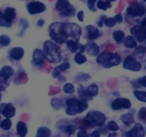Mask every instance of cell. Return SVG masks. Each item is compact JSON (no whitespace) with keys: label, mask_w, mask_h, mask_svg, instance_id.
<instances>
[{"label":"cell","mask_w":146,"mask_h":137,"mask_svg":"<svg viewBox=\"0 0 146 137\" xmlns=\"http://www.w3.org/2000/svg\"><path fill=\"white\" fill-rule=\"evenodd\" d=\"M116 20L115 18H106L105 20V22H104V23H105V24L107 26H108V27H113V26L115 25L116 24Z\"/></svg>","instance_id":"39"},{"label":"cell","mask_w":146,"mask_h":137,"mask_svg":"<svg viewBox=\"0 0 146 137\" xmlns=\"http://www.w3.org/2000/svg\"><path fill=\"white\" fill-rule=\"evenodd\" d=\"M60 129L61 131H62L63 132L66 133L68 135H71V134H74L76 130V126L75 125H72V124H62L61 127H60Z\"/></svg>","instance_id":"24"},{"label":"cell","mask_w":146,"mask_h":137,"mask_svg":"<svg viewBox=\"0 0 146 137\" xmlns=\"http://www.w3.org/2000/svg\"><path fill=\"white\" fill-rule=\"evenodd\" d=\"M108 129H110V131H117L120 129L118 125L116 124V122H115L114 121H110L108 124Z\"/></svg>","instance_id":"38"},{"label":"cell","mask_w":146,"mask_h":137,"mask_svg":"<svg viewBox=\"0 0 146 137\" xmlns=\"http://www.w3.org/2000/svg\"><path fill=\"white\" fill-rule=\"evenodd\" d=\"M116 134H110L109 136H115Z\"/></svg>","instance_id":"48"},{"label":"cell","mask_w":146,"mask_h":137,"mask_svg":"<svg viewBox=\"0 0 146 137\" xmlns=\"http://www.w3.org/2000/svg\"><path fill=\"white\" fill-rule=\"evenodd\" d=\"M138 117L142 121L146 123V107H142L138 112Z\"/></svg>","instance_id":"37"},{"label":"cell","mask_w":146,"mask_h":137,"mask_svg":"<svg viewBox=\"0 0 146 137\" xmlns=\"http://www.w3.org/2000/svg\"><path fill=\"white\" fill-rule=\"evenodd\" d=\"M131 101L125 98H117L112 102L111 107L113 110H120L121 109H130L131 107Z\"/></svg>","instance_id":"10"},{"label":"cell","mask_w":146,"mask_h":137,"mask_svg":"<svg viewBox=\"0 0 146 137\" xmlns=\"http://www.w3.org/2000/svg\"><path fill=\"white\" fill-rule=\"evenodd\" d=\"M17 131L18 135L21 137H25L27 134V127L25 123L23 121H19L17 124Z\"/></svg>","instance_id":"22"},{"label":"cell","mask_w":146,"mask_h":137,"mask_svg":"<svg viewBox=\"0 0 146 137\" xmlns=\"http://www.w3.org/2000/svg\"><path fill=\"white\" fill-rule=\"evenodd\" d=\"M12 121L10 120V118H7L5 119L2 120L1 124H0V127L1 128H2L3 130H9L10 129L11 127H12Z\"/></svg>","instance_id":"30"},{"label":"cell","mask_w":146,"mask_h":137,"mask_svg":"<svg viewBox=\"0 0 146 137\" xmlns=\"http://www.w3.org/2000/svg\"><path fill=\"white\" fill-rule=\"evenodd\" d=\"M113 38L117 42H121L122 40L124 39L125 37V33L123 32V31L120 30H117L115 32H113Z\"/></svg>","instance_id":"31"},{"label":"cell","mask_w":146,"mask_h":137,"mask_svg":"<svg viewBox=\"0 0 146 137\" xmlns=\"http://www.w3.org/2000/svg\"><path fill=\"white\" fill-rule=\"evenodd\" d=\"M87 31H88V38L90 40H96L97 38L100 37V33L98 29H97L95 26L92 25H89L86 27Z\"/></svg>","instance_id":"17"},{"label":"cell","mask_w":146,"mask_h":137,"mask_svg":"<svg viewBox=\"0 0 146 137\" xmlns=\"http://www.w3.org/2000/svg\"><path fill=\"white\" fill-rule=\"evenodd\" d=\"M120 119H121V121H123V124L125 126H130L135 121L133 115L132 114H130V113L123 114V115L121 116Z\"/></svg>","instance_id":"23"},{"label":"cell","mask_w":146,"mask_h":137,"mask_svg":"<svg viewBox=\"0 0 146 137\" xmlns=\"http://www.w3.org/2000/svg\"><path fill=\"white\" fill-rule=\"evenodd\" d=\"M121 57L119 54L108 51L101 53L97 58V62L105 68H110L119 65Z\"/></svg>","instance_id":"4"},{"label":"cell","mask_w":146,"mask_h":137,"mask_svg":"<svg viewBox=\"0 0 146 137\" xmlns=\"http://www.w3.org/2000/svg\"><path fill=\"white\" fill-rule=\"evenodd\" d=\"M12 26V24L9 23L7 20L6 19V18L5 17V15L4 13H2V12L0 10V26H4V27H10Z\"/></svg>","instance_id":"32"},{"label":"cell","mask_w":146,"mask_h":137,"mask_svg":"<svg viewBox=\"0 0 146 137\" xmlns=\"http://www.w3.org/2000/svg\"><path fill=\"white\" fill-rule=\"evenodd\" d=\"M98 0H88V9L92 11V12H95L96 11V9L95 7V2H97Z\"/></svg>","instance_id":"41"},{"label":"cell","mask_w":146,"mask_h":137,"mask_svg":"<svg viewBox=\"0 0 146 137\" xmlns=\"http://www.w3.org/2000/svg\"><path fill=\"white\" fill-rule=\"evenodd\" d=\"M82 121L85 127L100 126L105 124L106 117L105 114L100 111H90Z\"/></svg>","instance_id":"5"},{"label":"cell","mask_w":146,"mask_h":137,"mask_svg":"<svg viewBox=\"0 0 146 137\" xmlns=\"http://www.w3.org/2000/svg\"><path fill=\"white\" fill-rule=\"evenodd\" d=\"M145 69H146V66H145Z\"/></svg>","instance_id":"53"},{"label":"cell","mask_w":146,"mask_h":137,"mask_svg":"<svg viewBox=\"0 0 146 137\" xmlns=\"http://www.w3.org/2000/svg\"><path fill=\"white\" fill-rule=\"evenodd\" d=\"M49 32L52 40L59 44H63L68 39L78 41L81 35V27L75 23L55 22L50 26Z\"/></svg>","instance_id":"1"},{"label":"cell","mask_w":146,"mask_h":137,"mask_svg":"<svg viewBox=\"0 0 146 137\" xmlns=\"http://www.w3.org/2000/svg\"><path fill=\"white\" fill-rule=\"evenodd\" d=\"M97 7H98V9H102V10L105 11L108 9L112 7L111 2H110L109 0H106V1H102V0H99L98 2H97Z\"/></svg>","instance_id":"28"},{"label":"cell","mask_w":146,"mask_h":137,"mask_svg":"<svg viewBox=\"0 0 146 137\" xmlns=\"http://www.w3.org/2000/svg\"><path fill=\"white\" fill-rule=\"evenodd\" d=\"M115 19L116 22H118V23H121L123 22V16H122V14L120 13L117 14L115 16Z\"/></svg>","instance_id":"43"},{"label":"cell","mask_w":146,"mask_h":137,"mask_svg":"<svg viewBox=\"0 0 146 137\" xmlns=\"http://www.w3.org/2000/svg\"><path fill=\"white\" fill-rule=\"evenodd\" d=\"M55 8L59 11L60 15L64 16H73L76 13L75 7L70 3L69 0H58Z\"/></svg>","instance_id":"6"},{"label":"cell","mask_w":146,"mask_h":137,"mask_svg":"<svg viewBox=\"0 0 146 137\" xmlns=\"http://www.w3.org/2000/svg\"><path fill=\"white\" fill-rule=\"evenodd\" d=\"M4 15H5V17L6 18L7 20L9 22V23L12 24V21L15 19L16 17V11L14 8L12 7H8L5 9V13H4Z\"/></svg>","instance_id":"21"},{"label":"cell","mask_w":146,"mask_h":137,"mask_svg":"<svg viewBox=\"0 0 146 137\" xmlns=\"http://www.w3.org/2000/svg\"><path fill=\"white\" fill-rule=\"evenodd\" d=\"M123 68L127 70L138 72L141 69V64L140 62L136 61L135 59L128 56L125 59L124 63H123Z\"/></svg>","instance_id":"9"},{"label":"cell","mask_w":146,"mask_h":137,"mask_svg":"<svg viewBox=\"0 0 146 137\" xmlns=\"http://www.w3.org/2000/svg\"><path fill=\"white\" fill-rule=\"evenodd\" d=\"M11 43V39L8 36L2 34L0 36V46L1 47H7Z\"/></svg>","instance_id":"34"},{"label":"cell","mask_w":146,"mask_h":137,"mask_svg":"<svg viewBox=\"0 0 146 137\" xmlns=\"http://www.w3.org/2000/svg\"><path fill=\"white\" fill-rule=\"evenodd\" d=\"M1 99H2V94L0 93V101H1Z\"/></svg>","instance_id":"49"},{"label":"cell","mask_w":146,"mask_h":137,"mask_svg":"<svg viewBox=\"0 0 146 137\" xmlns=\"http://www.w3.org/2000/svg\"><path fill=\"white\" fill-rule=\"evenodd\" d=\"M15 73L12 67L9 66H5L0 69V76L5 80L7 81Z\"/></svg>","instance_id":"16"},{"label":"cell","mask_w":146,"mask_h":137,"mask_svg":"<svg viewBox=\"0 0 146 137\" xmlns=\"http://www.w3.org/2000/svg\"><path fill=\"white\" fill-rule=\"evenodd\" d=\"M85 51L89 55L97 56L99 53V47L93 42H89L85 45Z\"/></svg>","instance_id":"18"},{"label":"cell","mask_w":146,"mask_h":137,"mask_svg":"<svg viewBox=\"0 0 146 137\" xmlns=\"http://www.w3.org/2000/svg\"><path fill=\"white\" fill-rule=\"evenodd\" d=\"M78 94H79V96L82 99H85L86 100H91V99H92V96H91L88 94L87 89H85L82 85H80V87L78 88Z\"/></svg>","instance_id":"27"},{"label":"cell","mask_w":146,"mask_h":137,"mask_svg":"<svg viewBox=\"0 0 146 137\" xmlns=\"http://www.w3.org/2000/svg\"><path fill=\"white\" fill-rule=\"evenodd\" d=\"M0 120H1V117H0Z\"/></svg>","instance_id":"52"},{"label":"cell","mask_w":146,"mask_h":137,"mask_svg":"<svg viewBox=\"0 0 146 137\" xmlns=\"http://www.w3.org/2000/svg\"><path fill=\"white\" fill-rule=\"evenodd\" d=\"M44 53L43 51L36 49L33 53V62L36 66H41L44 62Z\"/></svg>","instance_id":"15"},{"label":"cell","mask_w":146,"mask_h":137,"mask_svg":"<svg viewBox=\"0 0 146 137\" xmlns=\"http://www.w3.org/2000/svg\"><path fill=\"white\" fill-rule=\"evenodd\" d=\"M143 1H144V2H146V0H143Z\"/></svg>","instance_id":"51"},{"label":"cell","mask_w":146,"mask_h":137,"mask_svg":"<svg viewBox=\"0 0 146 137\" xmlns=\"http://www.w3.org/2000/svg\"><path fill=\"white\" fill-rule=\"evenodd\" d=\"M87 136V133L86 131H84V130H82V131H79L78 134V136L79 137H83V136Z\"/></svg>","instance_id":"45"},{"label":"cell","mask_w":146,"mask_h":137,"mask_svg":"<svg viewBox=\"0 0 146 137\" xmlns=\"http://www.w3.org/2000/svg\"><path fill=\"white\" fill-rule=\"evenodd\" d=\"M10 56L13 59L20 60L24 56V49L21 47H15L11 51Z\"/></svg>","instance_id":"20"},{"label":"cell","mask_w":146,"mask_h":137,"mask_svg":"<svg viewBox=\"0 0 146 137\" xmlns=\"http://www.w3.org/2000/svg\"><path fill=\"white\" fill-rule=\"evenodd\" d=\"M87 58L84 55H82V53L79 52L75 55V61L78 64H82L86 62Z\"/></svg>","instance_id":"35"},{"label":"cell","mask_w":146,"mask_h":137,"mask_svg":"<svg viewBox=\"0 0 146 137\" xmlns=\"http://www.w3.org/2000/svg\"><path fill=\"white\" fill-rule=\"evenodd\" d=\"M66 113L70 116L83 112L88 109V104L85 99H68L66 100Z\"/></svg>","instance_id":"2"},{"label":"cell","mask_w":146,"mask_h":137,"mask_svg":"<svg viewBox=\"0 0 146 137\" xmlns=\"http://www.w3.org/2000/svg\"><path fill=\"white\" fill-rule=\"evenodd\" d=\"M100 136V132L98 131H93V132L92 133V134H90L89 135V136H95V137H99Z\"/></svg>","instance_id":"46"},{"label":"cell","mask_w":146,"mask_h":137,"mask_svg":"<svg viewBox=\"0 0 146 137\" xmlns=\"http://www.w3.org/2000/svg\"><path fill=\"white\" fill-rule=\"evenodd\" d=\"M135 96L139 101L143 102H146V92H140V91H134L133 92Z\"/></svg>","instance_id":"33"},{"label":"cell","mask_w":146,"mask_h":137,"mask_svg":"<svg viewBox=\"0 0 146 137\" xmlns=\"http://www.w3.org/2000/svg\"><path fill=\"white\" fill-rule=\"evenodd\" d=\"M136 83V87H138V86H143V87H146V76H143V77L140 78V79H137Z\"/></svg>","instance_id":"40"},{"label":"cell","mask_w":146,"mask_h":137,"mask_svg":"<svg viewBox=\"0 0 146 137\" xmlns=\"http://www.w3.org/2000/svg\"><path fill=\"white\" fill-rule=\"evenodd\" d=\"M63 91H64L66 94H72L73 92H75V87H74L73 84H72L67 83L64 86Z\"/></svg>","instance_id":"36"},{"label":"cell","mask_w":146,"mask_h":137,"mask_svg":"<svg viewBox=\"0 0 146 137\" xmlns=\"http://www.w3.org/2000/svg\"><path fill=\"white\" fill-rule=\"evenodd\" d=\"M70 65L68 62H64V63H62V64H60V65L57 66V67H55V68H54V71H53V72H52L53 78L58 77L62 72H63L64 71L68 69V68H70Z\"/></svg>","instance_id":"19"},{"label":"cell","mask_w":146,"mask_h":137,"mask_svg":"<svg viewBox=\"0 0 146 137\" xmlns=\"http://www.w3.org/2000/svg\"><path fill=\"white\" fill-rule=\"evenodd\" d=\"M87 91H88V94L90 95L91 96H96L98 94V86L96 84L93 83L92 84L90 85L88 88H87Z\"/></svg>","instance_id":"29"},{"label":"cell","mask_w":146,"mask_h":137,"mask_svg":"<svg viewBox=\"0 0 146 137\" xmlns=\"http://www.w3.org/2000/svg\"><path fill=\"white\" fill-rule=\"evenodd\" d=\"M0 113H2L6 118H12L15 117L16 109L11 103L0 104Z\"/></svg>","instance_id":"12"},{"label":"cell","mask_w":146,"mask_h":137,"mask_svg":"<svg viewBox=\"0 0 146 137\" xmlns=\"http://www.w3.org/2000/svg\"><path fill=\"white\" fill-rule=\"evenodd\" d=\"M125 46L127 48H135L137 47V41H136L134 37H131V36H128L125 40Z\"/></svg>","instance_id":"26"},{"label":"cell","mask_w":146,"mask_h":137,"mask_svg":"<svg viewBox=\"0 0 146 137\" xmlns=\"http://www.w3.org/2000/svg\"><path fill=\"white\" fill-rule=\"evenodd\" d=\"M67 43V46L68 47L69 49L71 51V52L75 53L78 50H79L81 53L84 52L85 50V46L81 45L79 44L78 41H75V40H67L66 41Z\"/></svg>","instance_id":"14"},{"label":"cell","mask_w":146,"mask_h":137,"mask_svg":"<svg viewBox=\"0 0 146 137\" xmlns=\"http://www.w3.org/2000/svg\"><path fill=\"white\" fill-rule=\"evenodd\" d=\"M44 59L50 63H59L61 61V50L58 46L50 41H46L43 47Z\"/></svg>","instance_id":"3"},{"label":"cell","mask_w":146,"mask_h":137,"mask_svg":"<svg viewBox=\"0 0 146 137\" xmlns=\"http://www.w3.org/2000/svg\"><path fill=\"white\" fill-rule=\"evenodd\" d=\"M50 135H51V130L47 127H40L37 130V134H36L37 137H49Z\"/></svg>","instance_id":"25"},{"label":"cell","mask_w":146,"mask_h":137,"mask_svg":"<svg viewBox=\"0 0 146 137\" xmlns=\"http://www.w3.org/2000/svg\"><path fill=\"white\" fill-rule=\"evenodd\" d=\"M130 32L136 37L139 42L145 41L146 43V17L142 21L141 24L133 26L130 29Z\"/></svg>","instance_id":"7"},{"label":"cell","mask_w":146,"mask_h":137,"mask_svg":"<svg viewBox=\"0 0 146 137\" xmlns=\"http://www.w3.org/2000/svg\"><path fill=\"white\" fill-rule=\"evenodd\" d=\"M45 9V5L40 2H32L27 5V10L30 14L42 13Z\"/></svg>","instance_id":"11"},{"label":"cell","mask_w":146,"mask_h":137,"mask_svg":"<svg viewBox=\"0 0 146 137\" xmlns=\"http://www.w3.org/2000/svg\"><path fill=\"white\" fill-rule=\"evenodd\" d=\"M44 21L43 20V19H40V20L38 21V24H37V25H38L39 26H42L43 25H44Z\"/></svg>","instance_id":"47"},{"label":"cell","mask_w":146,"mask_h":137,"mask_svg":"<svg viewBox=\"0 0 146 137\" xmlns=\"http://www.w3.org/2000/svg\"><path fill=\"white\" fill-rule=\"evenodd\" d=\"M78 19L80 22H83L84 20V12L82 11H80L78 14Z\"/></svg>","instance_id":"44"},{"label":"cell","mask_w":146,"mask_h":137,"mask_svg":"<svg viewBox=\"0 0 146 137\" xmlns=\"http://www.w3.org/2000/svg\"><path fill=\"white\" fill-rule=\"evenodd\" d=\"M110 2H115V1H116V0H109Z\"/></svg>","instance_id":"50"},{"label":"cell","mask_w":146,"mask_h":137,"mask_svg":"<svg viewBox=\"0 0 146 137\" xmlns=\"http://www.w3.org/2000/svg\"><path fill=\"white\" fill-rule=\"evenodd\" d=\"M146 51L145 47H143V46H139V47H136L135 51L137 53H139V54H144Z\"/></svg>","instance_id":"42"},{"label":"cell","mask_w":146,"mask_h":137,"mask_svg":"<svg viewBox=\"0 0 146 137\" xmlns=\"http://www.w3.org/2000/svg\"><path fill=\"white\" fill-rule=\"evenodd\" d=\"M127 14L133 17L136 16H142L146 12V7L145 4L142 2H134L132 3L127 8Z\"/></svg>","instance_id":"8"},{"label":"cell","mask_w":146,"mask_h":137,"mask_svg":"<svg viewBox=\"0 0 146 137\" xmlns=\"http://www.w3.org/2000/svg\"><path fill=\"white\" fill-rule=\"evenodd\" d=\"M145 132L143 126L138 123L135 125L133 129L127 131L125 134V136L129 137H143L145 136Z\"/></svg>","instance_id":"13"}]
</instances>
